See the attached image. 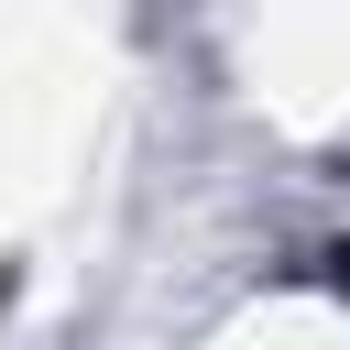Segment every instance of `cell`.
<instances>
[{
  "label": "cell",
  "mask_w": 350,
  "mask_h": 350,
  "mask_svg": "<svg viewBox=\"0 0 350 350\" xmlns=\"http://www.w3.org/2000/svg\"><path fill=\"white\" fill-rule=\"evenodd\" d=\"M328 284H339V295H350V241H339V252H328Z\"/></svg>",
  "instance_id": "obj_1"
}]
</instances>
